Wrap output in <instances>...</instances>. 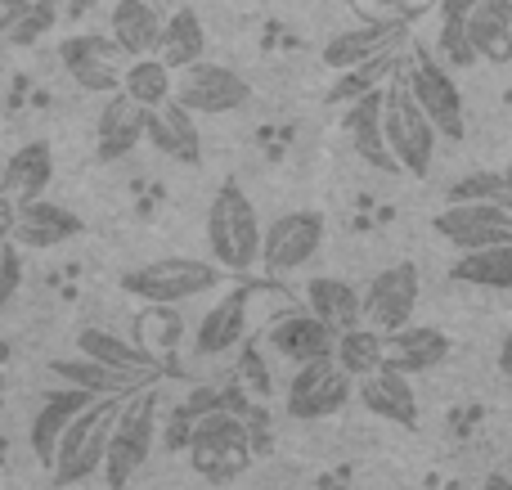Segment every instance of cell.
Wrapping results in <instances>:
<instances>
[{"mask_svg": "<svg viewBox=\"0 0 512 490\" xmlns=\"http://www.w3.org/2000/svg\"><path fill=\"white\" fill-rule=\"evenodd\" d=\"M18 288H23V248L14 239H5L0 243V315L18 297Z\"/></svg>", "mask_w": 512, "mask_h": 490, "instance_id": "f35d334b", "label": "cell"}, {"mask_svg": "<svg viewBox=\"0 0 512 490\" xmlns=\"http://www.w3.org/2000/svg\"><path fill=\"white\" fill-rule=\"evenodd\" d=\"M162 5L158 0H113L108 5V36L117 41V50L126 59H140V54L158 50L162 36Z\"/></svg>", "mask_w": 512, "mask_h": 490, "instance_id": "cb8c5ba5", "label": "cell"}, {"mask_svg": "<svg viewBox=\"0 0 512 490\" xmlns=\"http://www.w3.org/2000/svg\"><path fill=\"white\" fill-rule=\"evenodd\" d=\"M481 490H512V482H508L504 473H490L486 482H481Z\"/></svg>", "mask_w": 512, "mask_h": 490, "instance_id": "f6af8a7d", "label": "cell"}, {"mask_svg": "<svg viewBox=\"0 0 512 490\" xmlns=\"http://www.w3.org/2000/svg\"><path fill=\"white\" fill-rule=\"evenodd\" d=\"M144 140H149L153 153H162L167 162H180V167H198V162H203L198 122L185 104H176V99L149 108V117H144Z\"/></svg>", "mask_w": 512, "mask_h": 490, "instance_id": "2e32d148", "label": "cell"}, {"mask_svg": "<svg viewBox=\"0 0 512 490\" xmlns=\"http://www.w3.org/2000/svg\"><path fill=\"white\" fill-rule=\"evenodd\" d=\"M454 284L490 288V293H512V243H495V248L459 252V261L450 266Z\"/></svg>", "mask_w": 512, "mask_h": 490, "instance_id": "f546056e", "label": "cell"}, {"mask_svg": "<svg viewBox=\"0 0 512 490\" xmlns=\"http://www.w3.org/2000/svg\"><path fill=\"white\" fill-rule=\"evenodd\" d=\"M90 401H95V396L72 387V383H59L54 392L41 396V405H36V414H32V428H27V446H32V455L41 459V468H50L59 437L68 432V423L77 419Z\"/></svg>", "mask_w": 512, "mask_h": 490, "instance_id": "7402d4cb", "label": "cell"}, {"mask_svg": "<svg viewBox=\"0 0 512 490\" xmlns=\"http://www.w3.org/2000/svg\"><path fill=\"white\" fill-rule=\"evenodd\" d=\"M153 446H158V401H153V383H149V387H135L122 401V410H117L108 455H104V482L113 490L131 486L135 473L149 464Z\"/></svg>", "mask_w": 512, "mask_h": 490, "instance_id": "52a82bcc", "label": "cell"}, {"mask_svg": "<svg viewBox=\"0 0 512 490\" xmlns=\"http://www.w3.org/2000/svg\"><path fill=\"white\" fill-rule=\"evenodd\" d=\"M328 239V216L315 207H297V212H283L279 221L265 225L261 234V266L270 275H297L310 261L324 252Z\"/></svg>", "mask_w": 512, "mask_h": 490, "instance_id": "9c48e42d", "label": "cell"}, {"mask_svg": "<svg viewBox=\"0 0 512 490\" xmlns=\"http://www.w3.org/2000/svg\"><path fill=\"white\" fill-rule=\"evenodd\" d=\"M400 77L423 104V113L436 122L441 140H463L468 135V108H463V90L454 72L441 63V54L423 41H409V59L400 63Z\"/></svg>", "mask_w": 512, "mask_h": 490, "instance_id": "8992f818", "label": "cell"}, {"mask_svg": "<svg viewBox=\"0 0 512 490\" xmlns=\"http://www.w3.org/2000/svg\"><path fill=\"white\" fill-rule=\"evenodd\" d=\"M54 18H59V0H36V5L27 9V14L18 18L5 36H9V41H18V45H32V41H41V36L50 32Z\"/></svg>", "mask_w": 512, "mask_h": 490, "instance_id": "74e56055", "label": "cell"}, {"mask_svg": "<svg viewBox=\"0 0 512 490\" xmlns=\"http://www.w3.org/2000/svg\"><path fill=\"white\" fill-rule=\"evenodd\" d=\"M189 468H194L203 482L221 486L234 482L252 468V432L239 419V410H203L189 423Z\"/></svg>", "mask_w": 512, "mask_h": 490, "instance_id": "3957f363", "label": "cell"}, {"mask_svg": "<svg viewBox=\"0 0 512 490\" xmlns=\"http://www.w3.org/2000/svg\"><path fill=\"white\" fill-rule=\"evenodd\" d=\"M454 351V342L441 329L427 324H405V329L387 333V365H396L400 374H427V369L445 365Z\"/></svg>", "mask_w": 512, "mask_h": 490, "instance_id": "484cf974", "label": "cell"}, {"mask_svg": "<svg viewBox=\"0 0 512 490\" xmlns=\"http://www.w3.org/2000/svg\"><path fill=\"white\" fill-rule=\"evenodd\" d=\"M32 5L36 0H0V32H9V27H14Z\"/></svg>", "mask_w": 512, "mask_h": 490, "instance_id": "b9f144b4", "label": "cell"}, {"mask_svg": "<svg viewBox=\"0 0 512 490\" xmlns=\"http://www.w3.org/2000/svg\"><path fill=\"white\" fill-rule=\"evenodd\" d=\"M400 50H405V45H391V50H382V54H373V59L355 63V68L337 72V86L328 90V99H333V104H351V99L387 86V81L400 72Z\"/></svg>", "mask_w": 512, "mask_h": 490, "instance_id": "d6a6232c", "label": "cell"}, {"mask_svg": "<svg viewBox=\"0 0 512 490\" xmlns=\"http://www.w3.org/2000/svg\"><path fill=\"white\" fill-rule=\"evenodd\" d=\"M0 365H9V342L0 338Z\"/></svg>", "mask_w": 512, "mask_h": 490, "instance_id": "bcb514c9", "label": "cell"}, {"mask_svg": "<svg viewBox=\"0 0 512 490\" xmlns=\"http://www.w3.org/2000/svg\"><path fill=\"white\" fill-rule=\"evenodd\" d=\"M171 99L185 104L194 117H225V113H239V108L252 104V86L230 63L198 59V63H189L185 72H176Z\"/></svg>", "mask_w": 512, "mask_h": 490, "instance_id": "30bf717a", "label": "cell"}, {"mask_svg": "<svg viewBox=\"0 0 512 490\" xmlns=\"http://www.w3.org/2000/svg\"><path fill=\"white\" fill-rule=\"evenodd\" d=\"M126 396H131V392H126ZM126 396L122 392L95 396V401H90L86 410L68 423V432L59 437L54 459H50V482L54 486H81V482H90L95 473H104L108 437H113L117 410H122Z\"/></svg>", "mask_w": 512, "mask_h": 490, "instance_id": "7a4b0ae2", "label": "cell"}, {"mask_svg": "<svg viewBox=\"0 0 512 490\" xmlns=\"http://www.w3.org/2000/svg\"><path fill=\"white\" fill-rule=\"evenodd\" d=\"M432 230L459 252L495 248V243H512V207H504V203H445L441 212L432 216Z\"/></svg>", "mask_w": 512, "mask_h": 490, "instance_id": "4fadbf2b", "label": "cell"}, {"mask_svg": "<svg viewBox=\"0 0 512 490\" xmlns=\"http://www.w3.org/2000/svg\"><path fill=\"white\" fill-rule=\"evenodd\" d=\"M117 90L131 95L140 108H158V104H167L171 90H176V72H171L158 54H140V59H126L122 86Z\"/></svg>", "mask_w": 512, "mask_h": 490, "instance_id": "1f68e13d", "label": "cell"}, {"mask_svg": "<svg viewBox=\"0 0 512 490\" xmlns=\"http://www.w3.org/2000/svg\"><path fill=\"white\" fill-rule=\"evenodd\" d=\"M54 185V149L45 140H27L18 144L5 158V171H0V189L14 194L18 203H32V198L50 194Z\"/></svg>", "mask_w": 512, "mask_h": 490, "instance_id": "d4e9b609", "label": "cell"}, {"mask_svg": "<svg viewBox=\"0 0 512 490\" xmlns=\"http://www.w3.org/2000/svg\"><path fill=\"white\" fill-rule=\"evenodd\" d=\"M144 117H149V108H140L131 95H122V90L104 95L99 117H95V153H99V162L131 158V153L144 144Z\"/></svg>", "mask_w": 512, "mask_h": 490, "instance_id": "e0dca14e", "label": "cell"}, {"mask_svg": "<svg viewBox=\"0 0 512 490\" xmlns=\"http://www.w3.org/2000/svg\"><path fill=\"white\" fill-rule=\"evenodd\" d=\"M50 374L59 378V383H72V387H81V392H90V396H113V392H135V383H126L122 374H113V369H104L99 360H90V356H72V360H54L50 365Z\"/></svg>", "mask_w": 512, "mask_h": 490, "instance_id": "e575fe53", "label": "cell"}, {"mask_svg": "<svg viewBox=\"0 0 512 490\" xmlns=\"http://www.w3.org/2000/svg\"><path fill=\"white\" fill-rule=\"evenodd\" d=\"M333 360L346 369V374L360 383L364 374H373V369L387 360V333H378L373 324H351V329H342L337 333V342H333Z\"/></svg>", "mask_w": 512, "mask_h": 490, "instance_id": "4dcf8cb0", "label": "cell"}, {"mask_svg": "<svg viewBox=\"0 0 512 490\" xmlns=\"http://www.w3.org/2000/svg\"><path fill=\"white\" fill-rule=\"evenodd\" d=\"M77 351L90 360H99V365L113 369V374H122L126 383H135V387H149L162 369L135 338H117L113 329H95V324L77 333Z\"/></svg>", "mask_w": 512, "mask_h": 490, "instance_id": "ffe728a7", "label": "cell"}, {"mask_svg": "<svg viewBox=\"0 0 512 490\" xmlns=\"http://www.w3.org/2000/svg\"><path fill=\"white\" fill-rule=\"evenodd\" d=\"M86 230L81 225V216L72 212V207L54 203V198H32V203H18V230H14V243L27 252H50L59 248V243L77 239V234Z\"/></svg>", "mask_w": 512, "mask_h": 490, "instance_id": "44dd1931", "label": "cell"}, {"mask_svg": "<svg viewBox=\"0 0 512 490\" xmlns=\"http://www.w3.org/2000/svg\"><path fill=\"white\" fill-rule=\"evenodd\" d=\"M445 203H504L512 207V171H472L445 189Z\"/></svg>", "mask_w": 512, "mask_h": 490, "instance_id": "d590c367", "label": "cell"}, {"mask_svg": "<svg viewBox=\"0 0 512 490\" xmlns=\"http://www.w3.org/2000/svg\"><path fill=\"white\" fill-rule=\"evenodd\" d=\"M355 396L360 405L373 414V419H387V423H400V428H418V392L409 383V374H400L396 365L382 360L373 374H364L355 383Z\"/></svg>", "mask_w": 512, "mask_h": 490, "instance_id": "ac0fdd59", "label": "cell"}, {"mask_svg": "<svg viewBox=\"0 0 512 490\" xmlns=\"http://www.w3.org/2000/svg\"><path fill=\"white\" fill-rule=\"evenodd\" d=\"M0 171H5V153H0Z\"/></svg>", "mask_w": 512, "mask_h": 490, "instance_id": "c3c4849f", "label": "cell"}, {"mask_svg": "<svg viewBox=\"0 0 512 490\" xmlns=\"http://www.w3.org/2000/svg\"><path fill=\"white\" fill-rule=\"evenodd\" d=\"M333 342L337 329H328L315 311H288L265 329V347L283 360V365H310V360H324L333 356Z\"/></svg>", "mask_w": 512, "mask_h": 490, "instance_id": "5bb4252c", "label": "cell"}, {"mask_svg": "<svg viewBox=\"0 0 512 490\" xmlns=\"http://www.w3.org/2000/svg\"><path fill=\"white\" fill-rule=\"evenodd\" d=\"M261 216L256 203L248 198V189L239 180H221V189L212 194L207 207V252L225 275H252L261 266Z\"/></svg>", "mask_w": 512, "mask_h": 490, "instance_id": "6da1fadb", "label": "cell"}, {"mask_svg": "<svg viewBox=\"0 0 512 490\" xmlns=\"http://www.w3.org/2000/svg\"><path fill=\"white\" fill-rule=\"evenodd\" d=\"M135 342L149 351L153 360H167L171 351L185 342V320H180V306H144V315L135 320Z\"/></svg>", "mask_w": 512, "mask_h": 490, "instance_id": "836d02e7", "label": "cell"}, {"mask_svg": "<svg viewBox=\"0 0 512 490\" xmlns=\"http://www.w3.org/2000/svg\"><path fill=\"white\" fill-rule=\"evenodd\" d=\"M346 126V140H351L355 158L373 171H387V176H400V162L391 158V144H387V126H382V86L369 90V95L351 99L342 113Z\"/></svg>", "mask_w": 512, "mask_h": 490, "instance_id": "9a60e30c", "label": "cell"}, {"mask_svg": "<svg viewBox=\"0 0 512 490\" xmlns=\"http://www.w3.org/2000/svg\"><path fill=\"white\" fill-rule=\"evenodd\" d=\"M225 270L216 261H198V257H158L144 261V266H131L117 284H122L126 297L144 306H185L198 302V297L216 293L225 284Z\"/></svg>", "mask_w": 512, "mask_h": 490, "instance_id": "277c9868", "label": "cell"}, {"mask_svg": "<svg viewBox=\"0 0 512 490\" xmlns=\"http://www.w3.org/2000/svg\"><path fill=\"white\" fill-rule=\"evenodd\" d=\"M0 410H5V365H0Z\"/></svg>", "mask_w": 512, "mask_h": 490, "instance_id": "7dc6e473", "label": "cell"}, {"mask_svg": "<svg viewBox=\"0 0 512 490\" xmlns=\"http://www.w3.org/2000/svg\"><path fill=\"white\" fill-rule=\"evenodd\" d=\"M468 23V36L477 45L481 63H499L508 68L512 63V0H481L463 14Z\"/></svg>", "mask_w": 512, "mask_h": 490, "instance_id": "4316f807", "label": "cell"}, {"mask_svg": "<svg viewBox=\"0 0 512 490\" xmlns=\"http://www.w3.org/2000/svg\"><path fill=\"white\" fill-rule=\"evenodd\" d=\"M499 374L512 383V329L504 333V342H499Z\"/></svg>", "mask_w": 512, "mask_h": 490, "instance_id": "7bdbcfd3", "label": "cell"}, {"mask_svg": "<svg viewBox=\"0 0 512 490\" xmlns=\"http://www.w3.org/2000/svg\"><path fill=\"white\" fill-rule=\"evenodd\" d=\"M14 230H18V198L0 189V243L14 239Z\"/></svg>", "mask_w": 512, "mask_h": 490, "instance_id": "60d3db41", "label": "cell"}, {"mask_svg": "<svg viewBox=\"0 0 512 490\" xmlns=\"http://www.w3.org/2000/svg\"><path fill=\"white\" fill-rule=\"evenodd\" d=\"M418 297H423V275L414 261H396V266L378 270L364 284V324H373L378 333H396L405 324H414Z\"/></svg>", "mask_w": 512, "mask_h": 490, "instance_id": "8fae6325", "label": "cell"}, {"mask_svg": "<svg viewBox=\"0 0 512 490\" xmlns=\"http://www.w3.org/2000/svg\"><path fill=\"white\" fill-rule=\"evenodd\" d=\"M472 5H481V0H441V18H463Z\"/></svg>", "mask_w": 512, "mask_h": 490, "instance_id": "ee69618b", "label": "cell"}, {"mask_svg": "<svg viewBox=\"0 0 512 490\" xmlns=\"http://www.w3.org/2000/svg\"><path fill=\"white\" fill-rule=\"evenodd\" d=\"M351 401H355V378L333 356L310 360V365H292L288 387H283V410L301 423L333 419Z\"/></svg>", "mask_w": 512, "mask_h": 490, "instance_id": "ba28073f", "label": "cell"}, {"mask_svg": "<svg viewBox=\"0 0 512 490\" xmlns=\"http://www.w3.org/2000/svg\"><path fill=\"white\" fill-rule=\"evenodd\" d=\"M153 54H158L171 72H185L189 63L207 59V27H203V18H198L189 5L171 9V14L162 18V36H158V50H153Z\"/></svg>", "mask_w": 512, "mask_h": 490, "instance_id": "83f0119b", "label": "cell"}, {"mask_svg": "<svg viewBox=\"0 0 512 490\" xmlns=\"http://www.w3.org/2000/svg\"><path fill=\"white\" fill-rule=\"evenodd\" d=\"M382 126H387V144L391 158L400 162V171L414 180H427L436 167V144H441V131L436 122L423 113V104L414 99V90L405 86V77H391L382 86Z\"/></svg>", "mask_w": 512, "mask_h": 490, "instance_id": "5b68a950", "label": "cell"}, {"mask_svg": "<svg viewBox=\"0 0 512 490\" xmlns=\"http://www.w3.org/2000/svg\"><path fill=\"white\" fill-rule=\"evenodd\" d=\"M248 302H252L248 288H234V293H225L221 302L198 320L194 338H189L198 360H221L243 347V338H248Z\"/></svg>", "mask_w": 512, "mask_h": 490, "instance_id": "d6986e66", "label": "cell"}, {"mask_svg": "<svg viewBox=\"0 0 512 490\" xmlns=\"http://www.w3.org/2000/svg\"><path fill=\"white\" fill-rule=\"evenodd\" d=\"M306 306L328 324V329H351L364 320V293L337 275H315L306 279Z\"/></svg>", "mask_w": 512, "mask_h": 490, "instance_id": "f1b7e54d", "label": "cell"}, {"mask_svg": "<svg viewBox=\"0 0 512 490\" xmlns=\"http://www.w3.org/2000/svg\"><path fill=\"white\" fill-rule=\"evenodd\" d=\"M360 23H409L414 0H346Z\"/></svg>", "mask_w": 512, "mask_h": 490, "instance_id": "ab89813d", "label": "cell"}, {"mask_svg": "<svg viewBox=\"0 0 512 490\" xmlns=\"http://www.w3.org/2000/svg\"><path fill=\"white\" fill-rule=\"evenodd\" d=\"M122 59L113 36L104 32H72L59 41V63L86 95H113L122 86Z\"/></svg>", "mask_w": 512, "mask_h": 490, "instance_id": "7c38bea8", "label": "cell"}, {"mask_svg": "<svg viewBox=\"0 0 512 490\" xmlns=\"http://www.w3.org/2000/svg\"><path fill=\"white\" fill-rule=\"evenodd\" d=\"M391 45H409V23H355L346 32L328 36L324 45V68L346 72L355 63L373 59V54L391 50Z\"/></svg>", "mask_w": 512, "mask_h": 490, "instance_id": "603a6c76", "label": "cell"}, {"mask_svg": "<svg viewBox=\"0 0 512 490\" xmlns=\"http://www.w3.org/2000/svg\"><path fill=\"white\" fill-rule=\"evenodd\" d=\"M432 50L441 54V63L450 72H468V68H477L481 63V54H477V45H472L468 23H463V18H441V36H436Z\"/></svg>", "mask_w": 512, "mask_h": 490, "instance_id": "8d00e7d4", "label": "cell"}]
</instances>
